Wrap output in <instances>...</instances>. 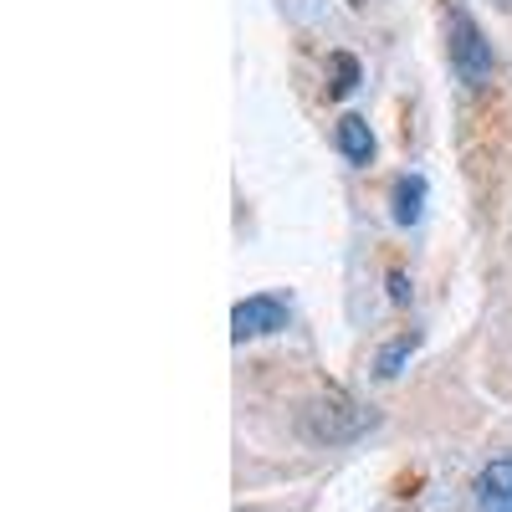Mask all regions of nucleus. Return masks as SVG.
Segmentation results:
<instances>
[{
    "instance_id": "f257e3e1",
    "label": "nucleus",
    "mask_w": 512,
    "mask_h": 512,
    "mask_svg": "<svg viewBox=\"0 0 512 512\" xmlns=\"http://www.w3.org/2000/svg\"><path fill=\"white\" fill-rule=\"evenodd\" d=\"M446 52H451V72L466 82V88H487V82L497 77L492 41L461 0H446Z\"/></svg>"
},
{
    "instance_id": "f03ea898",
    "label": "nucleus",
    "mask_w": 512,
    "mask_h": 512,
    "mask_svg": "<svg viewBox=\"0 0 512 512\" xmlns=\"http://www.w3.org/2000/svg\"><path fill=\"white\" fill-rule=\"evenodd\" d=\"M303 425H308V436H313V441L349 446V441H359L364 431H374V415H369V410H359L349 395L328 390V395H318V400L303 410Z\"/></svg>"
},
{
    "instance_id": "7ed1b4c3",
    "label": "nucleus",
    "mask_w": 512,
    "mask_h": 512,
    "mask_svg": "<svg viewBox=\"0 0 512 512\" xmlns=\"http://www.w3.org/2000/svg\"><path fill=\"white\" fill-rule=\"evenodd\" d=\"M292 308H287V297L282 292H251L241 297V303L231 308V338L236 344H246V338H267L277 328H287Z\"/></svg>"
},
{
    "instance_id": "20e7f679",
    "label": "nucleus",
    "mask_w": 512,
    "mask_h": 512,
    "mask_svg": "<svg viewBox=\"0 0 512 512\" xmlns=\"http://www.w3.org/2000/svg\"><path fill=\"white\" fill-rule=\"evenodd\" d=\"M472 502H477V512H512V451L492 456L477 472Z\"/></svg>"
},
{
    "instance_id": "39448f33",
    "label": "nucleus",
    "mask_w": 512,
    "mask_h": 512,
    "mask_svg": "<svg viewBox=\"0 0 512 512\" xmlns=\"http://www.w3.org/2000/svg\"><path fill=\"white\" fill-rule=\"evenodd\" d=\"M333 139H338V154H344L349 164H369L374 159V134H369V123L359 113H344L333 128Z\"/></svg>"
},
{
    "instance_id": "423d86ee",
    "label": "nucleus",
    "mask_w": 512,
    "mask_h": 512,
    "mask_svg": "<svg viewBox=\"0 0 512 512\" xmlns=\"http://www.w3.org/2000/svg\"><path fill=\"white\" fill-rule=\"evenodd\" d=\"M390 216H395V226H415V221L425 216V180H420V175H400V180H395Z\"/></svg>"
},
{
    "instance_id": "0eeeda50",
    "label": "nucleus",
    "mask_w": 512,
    "mask_h": 512,
    "mask_svg": "<svg viewBox=\"0 0 512 512\" xmlns=\"http://www.w3.org/2000/svg\"><path fill=\"white\" fill-rule=\"evenodd\" d=\"M415 349H420V333H400V338H390V344L379 349V359H374L379 379H395V374H400V364H405Z\"/></svg>"
},
{
    "instance_id": "6e6552de",
    "label": "nucleus",
    "mask_w": 512,
    "mask_h": 512,
    "mask_svg": "<svg viewBox=\"0 0 512 512\" xmlns=\"http://www.w3.org/2000/svg\"><path fill=\"white\" fill-rule=\"evenodd\" d=\"M359 88V62L349 57V52H333V93L344 98V93H354Z\"/></svg>"
},
{
    "instance_id": "1a4fd4ad",
    "label": "nucleus",
    "mask_w": 512,
    "mask_h": 512,
    "mask_svg": "<svg viewBox=\"0 0 512 512\" xmlns=\"http://www.w3.org/2000/svg\"><path fill=\"white\" fill-rule=\"evenodd\" d=\"M390 297H395V303H405V297H410V282H405V272H400V267L390 272Z\"/></svg>"
},
{
    "instance_id": "9d476101",
    "label": "nucleus",
    "mask_w": 512,
    "mask_h": 512,
    "mask_svg": "<svg viewBox=\"0 0 512 512\" xmlns=\"http://www.w3.org/2000/svg\"><path fill=\"white\" fill-rule=\"evenodd\" d=\"M497 6H512V0H497Z\"/></svg>"
}]
</instances>
